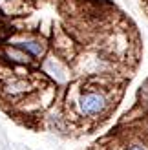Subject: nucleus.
<instances>
[{
  "label": "nucleus",
  "instance_id": "f257e3e1",
  "mask_svg": "<svg viewBox=\"0 0 148 150\" xmlns=\"http://www.w3.org/2000/svg\"><path fill=\"white\" fill-rule=\"evenodd\" d=\"M106 108V97L99 92H86L79 97V110L84 115H99Z\"/></svg>",
  "mask_w": 148,
  "mask_h": 150
},
{
  "label": "nucleus",
  "instance_id": "f03ea898",
  "mask_svg": "<svg viewBox=\"0 0 148 150\" xmlns=\"http://www.w3.org/2000/svg\"><path fill=\"white\" fill-rule=\"evenodd\" d=\"M15 46L22 51H26V53H29V55H33V57H40L44 53V46L37 40H22V42H17Z\"/></svg>",
  "mask_w": 148,
  "mask_h": 150
},
{
  "label": "nucleus",
  "instance_id": "7ed1b4c3",
  "mask_svg": "<svg viewBox=\"0 0 148 150\" xmlns=\"http://www.w3.org/2000/svg\"><path fill=\"white\" fill-rule=\"evenodd\" d=\"M46 70H48L51 75H53V77H57V81H61V82L66 79L64 70H62V68H61V66H58L55 61H48V62H46Z\"/></svg>",
  "mask_w": 148,
  "mask_h": 150
},
{
  "label": "nucleus",
  "instance_id": "20e7f679",
  "mask_svg": "<svg viewBox=\"0 0 148 150\" xmlns=\"http://www.w3.org/2000/svg\"><path fill=\"white\" fill-rule=\"evenodd\" d=\"M7 53H9V57H13V61H17V62H27V61H29L27 55L18 53V51H15V50H9Z\"/></svg>",
  "mask_w": 148,
  "mask_h": 150
},
{
  "label": "nucleus",
  "instance_id": "39448f33",
  "mask_svg": "<svg viewBox=\"0 0 148 150\" xmlns=\"http://www.w3.org/2000/svg\"><path fill=\"white\" fill-rule=\"evenodd\" d=\"M126 150H146V148H144L143 145H139V143H135V145H130V146H128Z\"/></svg>",
  "mask_w": 148,
  "mask_h": 150
}]
</instances>
